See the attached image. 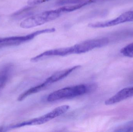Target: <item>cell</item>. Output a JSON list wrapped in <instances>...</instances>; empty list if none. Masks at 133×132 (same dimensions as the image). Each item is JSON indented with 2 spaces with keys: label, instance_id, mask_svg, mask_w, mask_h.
<instances>
[{
  "label": "cell",
  "instance_id": "1",
  "mask_svg": "<svg viewBox=\"0 0 133 132\" xmlns=\"http://www.w3.org/2000/svg\"><path fill=\"white\" fill-rule=\"evenodd\" d=\"M95 84H79L68 87L55 91L50 94L47 97L49 102L56 101L63 99L73 98L94 91L97 88Z\"/></svg>",
  "mask_w": 133,
  "mask_h": 132
},
{
  "label": "cell",
  "instance_id": "2",
  "mask_svg": "<svg viewBox=\"0 0 133 132\" xmlns=\"http://www.w3.org/2000/svg\"><path fill=\"white\" fill-rule=\"evenodd\" d=\"M62 13L59 8L46 11L24 19L21 22L20 26L23 28L28 29L42 25L58 18Z\"/></svg>",
  "mask_w": 133,
  "mask_h": 132
},
{
  "label": "cell",
  "instance_id": "3",
  "mask_svg": "<svg viewBox=\"0 0 133 132\" xmlns=\"http://www.w3.org/2000/svg\"><path fill=\"white\" fill-rule=\"evenodd\" d=\"M69 108L70 107L69 105H64L59 106L51 111L50 112L41 117L34 119L26 121L23 122L22 123L16 124L15 125L12 126H10V128L12 129L16 128H20V127L26 126L43 125L64 114L67 111Z\"/></svg>",
  "mask_w": 133,
  "mask_h": 132
},
{
  "label": "cell",
  "instance_id": "4",
  "mask_svg": "<svg viewBox=\"0 0 133 132\" xmlns=\"http://www.w3.org/2000/svg\"><path fill=\"white\" fill-rule=\"evenodd\" d=\"M109 40L107 38L94 39L84 41L73 46L74 54H81L89 52L96 48H101L108 45Z\"/></svg>",
  "mask_w": 133,
  "mask_h": 132
},
{
  "label": "cell",
  "instance_id": "5",
  "mask_svg": "<svg viewBox=\"0 0 133 132\" xmlns=\"http://www.w3.org/2000/svg\"><path fill=\"white\" fill-rule=\"evenodd\" d=\"M133 17V11H129L123 13L115 19L106 21L90 23L88 25V26L92 28H102L111 27L124 22H132Z\"/></svg>",
  "mask_w": 133,
  "mask_h": 132
},
{
  "label": "cell",
  "instance_id": "6",
  "mask_svg": "<svg viewBox=\"0 0 133 132\" xmlns=\"http://www.w3.org/2000/svg\"><path fill=\"white\" fill-rule=\"evenodd\" d=\"M72 54H74V48L73 46L59 48L46 51L37 56L32 58L30 60L32 62H36L39 61L44 57L53 56H64Z\"/></svg>",
  "mask_w": 133,
  "mask_h": 132
},
{
  "label": "cell",
  "instance_id": "7",
  "mask_svg": "<svg viewBox=\"0 0 133 132\" xmlns=\"http://www.w3.org/2000/svg\"><path fill=\"white\" fill-rule=\"evenodd\" d=\"M133 97V87L126 88L119 91L115 95L106 100L105 104L106 105H111Z\"/></svg>",
  "mask_w": 133,
  "mask_h": 132
},
{
  "label": "cell",
  "instance_id": "8",
  "mask_svg": "<svg viewBox=\"0 0 133 132\" xmlns=\"http://www.w3.org/2000/svg\"><path fill=\"white\" fill-rule=\"evenodd\" d=\"M81 67L80 66H76L64 70L57 72L48 78L45 81L49 84L59 81L69 75L71 73Z\"/></svg>",
  "mask_w": 133,
  "mask_h": 132
},
{
  "label": "cell",
  "instance_id": "9",
  "mask_svg": "<svg viewBox=\"0 0 133 132\" xmlns=\"http://www.w3.org/2000/svg\"><path fill=\"white\" fill-rule=\"evenodd\" d=\"M12 64H8L0 68V91L8 80L12 70Z\"/></svg>",
  "mask_w": 133,
  "mask_h": 132
},
{
  "label": "cell",
  "instance_id": "10",
  "mask_svg": "<svg viewBox=\"0 0 133 132\" xmlns=\"http://www.w3.org/2000/svg\"><path fill=\"white\" fill-rule=\"evenodd\" d=\"M48 85H49V84L45 81L43 83L32 88L20 95L18 98V100L19 101H22L29 95L33 94H36L43 90Z\"/></svg>",
  "mask_w": 133,
  "mask_h": 132
},
{
  "label": "cell",
  "instance_id": "11",
  "mask_svg": "<svg viewBox=\"0 0 133 132\" xmlns=\"http://www.w3.org/2000/svg\"><path fill=\"white\" fill-rule=\"evenodd\" d=\"M32 6L25 7L18 10L12 14V16L16 19H22L29 15L30 11L32 9Z\"/></svg>",
  "mask_w": 133,
  "mask_h": 132
},
{
  "label": "cell",
  "instance_id": "12",
  "mask_svg": "<svg viewBox=\"0 0 133 132\" xmlns=\"http://www.w3.org/2000/svg\"><path fill=\"white\" fill-rule=\"evenodd\" d=\"M121 53L125 56L129 57H133V43L129 44L128 45L122 49Z\"/></svg>",
  "mask_w": 133,
  "mask_h": 132
},
{
  "label": "cell",
  "instance_id": "13",
  "mask_svg": "<svg viewBox=\"0 0 133 132\" xmlns=\"http://www.w3.org/2000/svg\"><path fill=\"white\" fill-rule=\"evenodd\" d=\"M51 0H28L27 4L30 6H34Z\"/></svg>",
  "mask_w": 133,
  "mask_h": 132
},
{
  "label": "cell",
  "instance_id": "14",
  "mask_svg": "<svg viewBox=\"0 0 133 132\" xmlns=\"http://www.w3.org/2000/svg\"><path fill=\"white\" fill-rule=\"evenodd\" d=\"M131 126L133 129V121H131Z\"/></svg>",
  "mask_w": 133,
  "mask_h": 132
},
{
  "label": "cell",
  "instance_id": "15",
  "mask_svg": "<svg viewBox=\"0 0 133 132\" xmlns=\"http://www.w3.org/2000/svg\"><path fill=\"white\" fill-rule=\"evenodd\" d=\"M2 38H0V44L2 42Z\"/></svg>",
  "mask_w": 133,
  "mask_h": 132
},
{
  "label": "cell",
  "instance_id": "16",
  "mask_svg": "<svg viewBox=\"0 0 133 132\" xmlns=\"http://www.w3.org/2000/svg\"><path fill=\"white\" fill-rule=\"evenodd\" d=\"M133 21V18H132V22Z\"/></svg>",
  "mask_w": 133,
  "mask_h": 132
}]
</instances>
